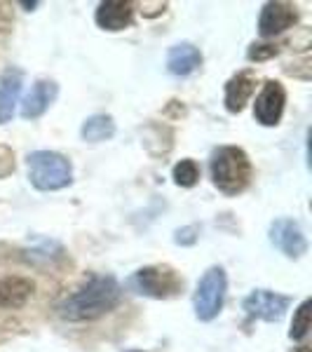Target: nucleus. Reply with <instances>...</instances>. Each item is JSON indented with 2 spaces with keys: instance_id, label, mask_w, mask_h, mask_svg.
<instances>
[{
  "instance_id": "f257e3e1",
  "label": "nucleus",
  "mask_w": 312,
  "mask_h": 352,
  "mask_svg": "<svg viewBox=\"0 0 312 352\" xmlns=\"http://www.w3.org/2000/svg\"><path fill=\"white\" fill-rule=\"evenodd\" d=\"M120 296L122 289L115 277H92L76 294L61 300L56 312L66 322H94L115 310Z\"/></svg>"
},
{
  "instance_id": "f03ea898",
  "label": "nucleus",
  "mask_w": 312,
  "mask_h": 352,
  "mask_svg": "<svg viewBox=\"0 0 312 352\" xmlns=\"http://www.w3.org/2000/svg\"><path fill=\"white\" fill-rule=\"evenodd\" d=\"M209 172L214 186L223 195H240L252 181V162L247 153L237 146H221L212 153Z\"/></svg>"
},
{
  "instance_id": "7ed1b4c3",
  "label": "nucleus",
  "mask_w": 312,
  "mask_h": 352,
  "mask_svg": "<svg viewBox=\"0 0 312 352\" xmlns=\"http://www.w3.org/2000/svg\"><path fill=\"white\" fill-rule=\"evenodd\" d=\"M28 181L33 188L49 192L71 186L73 164L68 157L54 151H36L28 155Z\"/></svg>"
},
{
  "instance_id": "20e7f679",
  "label": "nucleus",
  "mask_w": 312,
  "mask_h": 352,
  "mask_svg": "<svg viewBox=\"0 0 312 352\" xmlns=\"http://www.w3.org/2000/svg\"><path fill=\"white\" fill-rule=\"evenodd\" d=\"M225 292H228V277L225 270L214 265L202 275L200 285L195 289L192 296V308H195V317L200 322H212L219 317V312L223 310Z\"/></svg>"
},
{
  "instance_id": "39448f33",
  "label": "nucleus",
  "mask_w": 312,
  "mask_h": 352,
  "mask_svg": "<svg viewBox=\"0 0 312 352\" xmlns=\"http://www.w3.org/2000/svg\"><path fill=\"white\" fill-rule=\"evenodd\" d=\"M132 287L136 294L148 298H172L183 289V277L169 265H148L134 272Z\"/></svg>"
},
{
  "instance_id": "423d86ee",
  "label": "nucleus",
  "mask_w": 312,
  "mask_h": 352,
  "mask_svg": "<svg viewBox=\"0 0 312 352\" xmlns=\"http://www.w3.org/2000/svg\"><path fill=\"white\" fill-rule=\"evenodd\" d=\"M289 305H291V298L285 294L268 292V289H256L242 300V310L247 312V317L263 322H280L287 315Z\"/></svg>"
},
{
  "instance_id": "0eeeda50",
  "label": "nucleus",
  "mask_w": 312,
  "mask_h": 352,
  "mask_svg": "<svg viewBox=\"0 0 312 352\" xmlns=\"http://www.w3.org/2000/svg\"><path fill=\"white\" fill-rule=\"evenodd\" d=\"M285 104H287V92L282 87V82L268 80L258 92L256 101H254V118L263 127H275L282 120Z\"/></svg>"
},
{
  "instance_id": "6e6552de",
  "label": "nucleus",
  "mask_w": 312,
  "mask_h": 352,
  "mask_svg": "<svg viewBox=\"0 0 312 352\" xmlns=\"http://www.w3.org/2000/svg\"><path fill=\"white\" fill-rule=\"evenodd\" d=\"M270 242L289 258H300L308 254V237L291 219H277L270 226Z\"/></svg>"
},
{
  "instance_id": "1a4fd4ad",
  "label": "nucleus",
  "mask_w": 312,
  "mask_h": 352,
  "mask_svg": "<svg viewBox=\"0 0 312 352\" xmlns=\"http://www.w3.org/2000/svg\"><path fill=\"white\" fill-rule=\"evenodd\" d=\"M298 21V12L289 3H265L258 16L260 38H275Z\"/></svg>"
},
{
  "instance_id": "9d476101",
  "label": "nucleus",
  "mask_w": 312,
  "mask_h": 352,
  "mask_svg": "<svg viewBox=\"0 0 312 352\" xmlns=\"http://www.w3.org/2000/svg\"><path fill=\"white\" fill-rule=\"evenodd\" d=\"M96 26L104 28V31L118 33L124 31V28L132 26L134 19V5L124 3V0H109V3H101L96 8Z\"/></svg>"
},
{
  "instance_id": "9b49d317",
  "label": "nucleus",
  "mask_w": 312,
  "mask_h": 352,
  "mask_svg": "<svg viewBox=\"0 0 312 352\" xmlns=\"http://www.w3.org/2000/svg\"><path fill=\"white\" fill-rule=\"evenodd\" d=\"M21 85H24V73L19 68H8L0 78V124H8L14 118Z\"/></svg>"
},
{
  "instance_id": "f8f14e48",
  "label": "nucleus",
  "mask_w": 312,
  "mask_h": 352,
  "mask_svg": "<svg viewBox=\"0 0 312 352\" xmlns=\"http://www.w3.org/2000/svg\"><path fill=\"white\" fill-rule=\"evenodd\" d=\"M56 94H59L56 82L38 80L31 87V92L26 94V99L21 101V118H26V120H36V118H41L43 113L54 104Z\"/></svg>"
},
{
  "instance_id": "ddd939ff",
  "label": "nucleus",
  "mask_w": 312,
  "mask_h": 352,
  "mask_svg": "<svg viewBox=\"0 0 312 352\" xmlns=\"http://www.w3.org/2000/svg\"><path fill=\"white\" fill-rule=\"evenodd\" d=\"M36 292V285H33L28 277H3L0 280V308L8 310H19L26 305V300L33 296Z\"/></svg>"
},
{
  "instance_id": "4468645a",
  "label": "nucleus",
  "mask_w": 312,
  "mask_h": 352,
  "mask_svg": "<svg viewBox=\"0 0 312 352\" xmlns=\"http://www.w3.org/2000/svg\"><path fill=\"white\" fill-rule=\"evenodd\" d=\"M202 64V52L190 43H179L167 52V71L172 76L186 78L195 73Z\"/></svg>"
},
{
  "instance_id": "2eb2a0df",
  "label": "nucleus",
  "mask_w": 312,
  "mask_h": 352,
  "mask_svg": "<svg viewBox=\"0 0 312 352\" xmlns=\"http://www.w3.org/2000/svg\"><path fill=\"white\" fill-rule=\"evenodd\" d=\"M254 89H256V80H254L252 73L242 71L237 76H232L225 82V109L230 113H240L247 106V101L252 99Z\"/></svg>"
},
{
  "instance_id": "dca6fc26",
  "label": "nucleus",
  "mask_w": 312,
  "mask_h": 352,
  "mask_svg": "<svg viewBox=\"0 0 312 352\" xmlns=\"http://www.w3.org/2000/svg\"><path fill=\"white\" fill-rule=\"evenodd\" d=\"M115 134V122H113L111 116L106 113H99V116H92L82 122L80 127V136L89 144H99V141H109Z\"/></svg>"
},
{
  "instance_id": "f3484780",
  "label": "nucleus",
  "mask_w": 312,
  "mask_h": 352,
  "mask_svg": "<svg viewBox=\"0 0 312 352\" xmlns=\"http://www.w3.org/2000/svg\"><path fill=\"white\" fill-rule=\"evenodd\" d=\"M172 179H174V184L181 186V188H192V186L200 181V167H197L195 160L186 157V160H181V162L174 164Z\"/></svg>"
},
{
  "instance_id": "a211bd4d",
  "label": "nucleus",
  "mask_w": 312,
  "mask_h": 352,
  "mask_svg": "<svg viewBox=\"0 0 312 352\" xmlns=\"http://www.w3.org/2000/svg\"><path fill=\"white\" fill-rule=\"evenodd\" d=\"M310 298H305L303 303L298 305V310L293 312V322H291V331H289V338L291 340H303L310 331Z\"/></svg>"
},
{
  "instance_id": "6ab92c4d",
  "label": "nucleus",
  "mask_w": 312,
  "mask_h": 352,
  "mask_svg": "<svg viewBox=\"0 0 312 352\" xmlns=\"http://www.w3.org/2000/svg\"><path fill=\"white\" fill-rule=\"evenodd\" d=\"M272 54H277V50L270 47V45H254V47L249 50V59L252 61H263Z\"/></svg>"
},
{
  "instance_id": "aec40b11",
  "label": "nucleus",
  "mask_w": 312,
  "mask_h": 352,
  "mask_svg": "<svg viewBox=\"0 0 312 352\" xmlns=\"http://www.w3.org/2000/svg\"><path fill=\"white\" fill-rule=\"evenodd\" d=\"M293 352H310L308 345H298V348H293Z\"/></svg>"
},
{
  "instance_id": "412c9836",
  "label": "nucleus",
  "mask_w": 312,
  "mask_h": 352,
  "mask_svg": "<svg viewBox=\"0 0 312 352\" xmlns=\"http://www.w3.org/2000/svg\"><path fill=\"white\" fill-rule=\"evenodd\" d=\"M132 352H144V350H132Z\"/></svg>"
}]
</instances>
